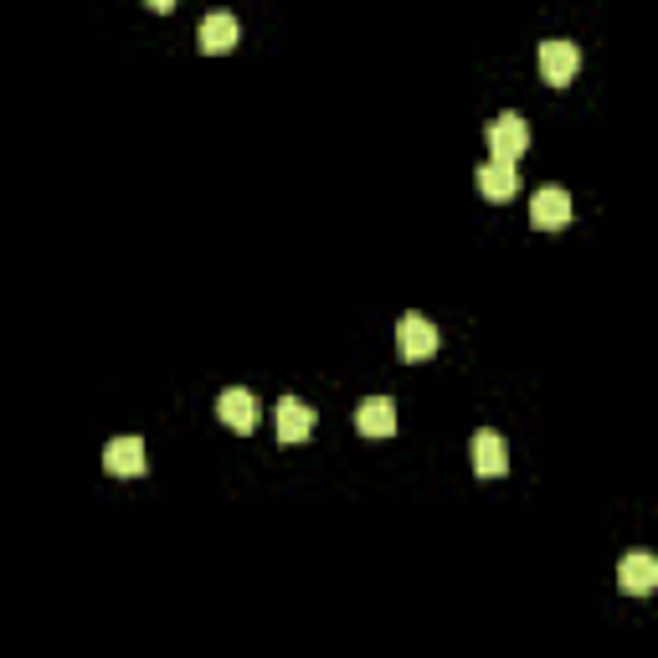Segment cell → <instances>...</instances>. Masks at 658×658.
<instances>
[{
  "label": "cell",
  "mask_w": 658,
  "mask_h": 658,
  "mask_svg": "<svg viewBox=\"0 0 658 658\" xmlns=\"http://www.w3.org/2000/svg\"><path fill=\"white\" fill-rule=\"evenodd\" d=\"M484 139H489V160H520L524 149H530V124L520 119V114H499L494 124L484 129Z\"/></svg>",
  "instance_id": "cell-1"
},
{
  "label": "cell",
  "mask_w": 658,
  "mask_h": 658,
  "mask_svg": "<svg viewBox=\"0 0 658 658\" xmlns=\"http://www.w3.org/2000/svg\"><path fill=\"white\" fill-rule=\"evenodd\" d=\"M581 72V47L566 37H551L540 41V78L551 82V88H566V82Z\"/></svg>",
  "instance_id": "cell-2"
},
{
  "label": "cell",
  "mask_w": 658,
  "mask_h": 658,
  "mask_svg": "<svg viewBox=\"0 0 658 658\" xmlns=\"http://www.w3.org/2000/svg\"><path fill=\"white\" fill-rule=\"evenodd\" d=\"M396 355H402L406 365L432 361V355H438V330H432V320H422V314H402V320H396Z\"/></svg>",
  "instance_id": "cell-3"
},
{
  "label": "cell",
  "mask_w": 658,
  "mask_h": 658,
  "mask_svg": "<svg viewBox=\"0 0 658 658\" xmlns=\"http://www.w3.org/2000/svg\"><path fill=\"white\" fill-rule=\"evenodd\" d=\"M530 222H536L540 232L571 227V196H566L561 186H540V190H536V202H530Z\"/></svg>",
  "instance_id": "cell-4"
},
{
  "label": "cell",
  "mask_w": 658,
  "mask_h": 658,
  "mask_svg": "<svg viewBox=\"0 0 658 658\" xmlns=\"http://www.w3.org/2000/svg\"><path fill=\"white\" fill-rule=\"evenodd\" d=\"M473 473H479V479H499V473H510V448H504V438H499L494 428L473 432Z\"/></svg>",
  "instance_id": "cell-5"
},
{
  "label": "cell",
  "mask_w": 658,
  "mask_h": 658,
  "mask_svg": "<svg viewBox=\"0 0 658 658\" xmlns=\"http://www.w3.org/2000/svg\"><path fill=\"white\" fill-rule=\"evenodd\" d=\"M196 47H202L206 57L232 52V47H237V16H232V11L202 16V27H196Z\"/></svg>",
  "instance_id": "cell-6"
},
{
  "label": "cell",
  "mask_w": 658,
  "mask_h": 658,
  "mask_svg": "<svg viewBox=\"0 0 658 658\" xmlns=\"http://www.w3.org/2000/svg\"><path fill=\"white\" fill-rule=\"evenodd\" d=\"M216 412H222V422H227L232 432H253L257 428V396L247 386L222 391V396H216Z\"/></svg>",
  "instance_id": "cell-7"
},
{
  "label": "cell",
  "mask_w": 658,
  "mask_h": 658,
  "mask_svg": "<svg viewBox=\"0 0 658 658\" xmlns=\"http://www.w3.org/2000/svg\"><path fill=\"white\" fill-rule=\"evenodd\" d=\"M273 416H278V443H304L314 432V406L298 402V396H283V402L273 406Z\"/></svg>",
  "instance_id": "cell-8"
},
{
  "label": "cell",
  "mask_w": 658,
  "mask_h": 658,
  "mask_svg": "<svg viewBox=\"0 0 658 658\" xmlns=\"http://www.w3.org/2000/svg\"><path fill=\"white\" fill-rule=\"evenodd\" d=\"M618 587L628 591V597H648V591L658 587V561H654L648 551L622 556V566H618Z\"/></svg>",
  "instance_id": "cell-9"
},
{
  "label": "cell",
  "mask_w": 658,
  "mask_h": 658,
  "mask_svg": "<svg viewBox=\"0 0 658 658\" xmlns=\"http://www.w3.org/2000/svg\"><path fill=\"white\" fill-rule=\"evenodd\" d=\"M473 186H479V196H489V202H510L514 190H520V170H514L510 160H489V165H479Z\"/></svg>",
  "instance_id": "cell-10"
},
{
  "label": "cell",
  "mask_w": 658,
  "mask_h": 658,
  "mask_svg": "<svg viewBox=\"0 0 658 658\" xmlns=\"http://www.w3.org/2000/svg\"><path fill=\"white\" fill-rule=\"evenodd\" d=\"M355 428H361L365 438H391V432H396V402H391V396H365V402L355 406Z\"/></svg>",
  "instance_id": "cell-11"
},
{
  "label": "cell",
  "mask_w": 658,
  "mask_h": 658,
  "mask_svg": "<svg viewBox=\"0 0 658 658\" xmlns=\"http://www.w3.org/2000/svg\"><path fill=\"white\" fill-rule=\"evenodd\" d=\"M104 469L119 473V479L145 473V443H139V438H114V443L104 448Z\"/></svg>",
  "instance_id": "cell-12"
},
{
  "label": "cell",
  "mask_w": 658,
  "mask_h": 658,
  "mask_svg": "<svg viewBox=\"0 0 658 658\" xmlns=\"http://www.w3.org/2000/svg\"><path fill=\"white\" fill-rule=\"evenodd\" d=\"M180 0H149V11H175Z\"/></svg>",
  "instance_id": "cell-13"
}]
</instances>
